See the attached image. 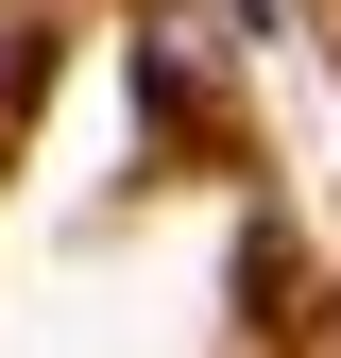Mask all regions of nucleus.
Listing matches in <instances>:
<instances>
[{"label":"nucleus","mask_w":341,"mask_h":358,"mask_svg":"<svg viewBox=\"0 0 341 358\" xmlns=\"http://www.w3.org/2000/svg\"><path fill=\"white\" fill-rule=\"evenodd\" d=\"M34 52H52V34H34V17H0V120H17V85H34Z\"/></svg>","instance_id":"obj_1"}]
</instances>
